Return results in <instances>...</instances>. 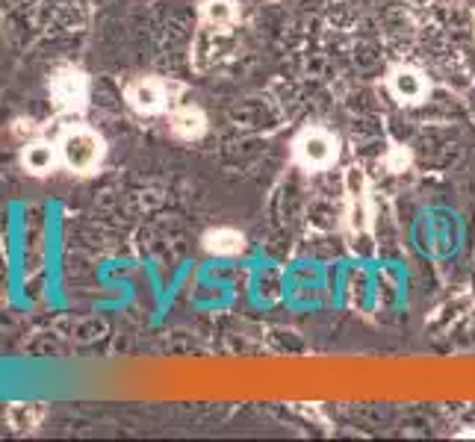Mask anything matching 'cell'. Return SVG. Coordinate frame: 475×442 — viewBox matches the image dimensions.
<instances>
[{
    "mask_svg": "<svg viewBox=\"0 0 475 442\" xmlns=\"http://www.w3.org/2000/svg\"><path fill=\"white\" fill-rule=\"evenodd\" d=\"M293 157L305 171H328L340 159V139L314 124L293 139Z\"/></svg>",
    "mask_w": 475,
    "mask_h": 442,
    "instance_id": "obj_1",
    "label": "cell"
},
{
    "mask_svg": "<svg viewBox=\"0 0 475 442\" xmlns=\"http://www.w3.org/2000/svg\"><path fill=\"white\" fill-rule=\"evenodd\" d=\"M57 150L66 169L77 174H89L101 166L104 159V139L89 128H68L62 133Z\"/></svg>",
    "mask_w": 475,
    "mask_h": 442,
    "instance_id": "obj_2",
    "label": "cell"
},
{
    "mask_svg": "<svg viewBox=\"0 0 475 442\" xmlns=\"http://www.w3.org/2000/svg\"><path fill=\"white\" fill-rule=\"evenodd\" d=\"M346 231L355 239L372 236V195H369V177L364 169L346 171Z\"/></svg>",
    "mask_w": 475,
    "mask_h": 442,
    "instance_id": "obj_3",
    "label": "cell"
},
{
    "mask_svg": "<svg viewBox=\"0 0 475 442\" xmlns=\"http://www.w3.org/2000/svg\"><path fill=\"white\" fill-rule=\"evenodd\" d=\"M181 86L174 83H166V80H157V77H139L128 86V104L139 112V116H157V112L169 109L171 100H174V92H178Z\"/></svg>",
    "mask_w": 475,
    "mask_h": 442,
    "instance_id": "obj_4",
    "label": "cell"
},
{
    "mask_svg": "<svg viewBox=\"0 0 475 442\" xmlns=\"http://www.w3.org/2000/svg\"><path fill=\"white\" fill-rule=\"evenodd\" d=\"M387 88H390V95L402 107H419L431 95L429 77L414 66H396L390 74H387Z\"/></svg>",
    "mask_w": 475,
    "mask_h": 442,
    "instance_id": "obj_5",
    "label": "cell"
},
{
    "mask_svg": "<svg viewBox=\"0 0 475 442\" xmlns=\"http://www.w3.org/2000/svg\"><path fill=\"white\" fill-rule=\"evenodd\" d=\"M51 92H54L57 104H59L62 109L80 112V109L86 107V100H89V80H86V74H80V71L62 68V71L54 74Z\"/></svg>",
    "mask_w": 475,
    "mask_h": 442,
    "instance_id": "obj_6",
    "label": "cell"
},
{
    "mask_svg": "<svg viewBox=\"0 0 475 442\" xmlns=\"http://www.w3.org/2000/svg\"><path fill=\"white\" fill-rule=\"evenodd\" d=\"M201 24L210 33H231L240 24V6L236 0H204Z\"/></svg>",
    "mask_w": 475,
    "mask_h": 442,
    "instance_id": "obj_7",
    "label": "cell"
},
{
    "mask_svg": "<svg viewBox=\"0 0 475 442\" xmlns=\"http://www.w3.org/2000/svg\"><path fill=\"white\" fill-rule=\"evenodd\" d=\"M169 128L174 136L183 139V142H195V139H201L207 133V116L198 107L186 104V107H178L171 112Z\"/></svg>",
    "mask_w": 475,
    "mask_h": 442,
    "instance_id": "obj_8",
    "label": "cell"
},
{
    "mask_svg": "<svg viewBox=\"0 0 475 442\" xmlns=\"http://www.w3.org/2000/svg\"><path fill=\"white\" fill-rule=\"evenodd\" d=\"M204 248L212 257H233L245 248V236L233 227H216V231L204 233Z\"/></svg>",
    "mask_w": 475,
    "mask_h": 442,
    "instance_id": "obj_9",
    "label": "cell"
},
{
    "mask_svg": "<svg viewBox=\"0 0 475 442\" xmlns=\"http://www.w3.org/2000/svg\"><path fill=\"white\" fill-rule=\"evenodd\" d=\"M57 157H59V150L51 142H30L24 148L21 162L30 174H47V171H54Z\"/></svg>",
    "mask_w": 475,
    "mask_h": 442,
    "instance_id": "obj_10",
    "label": "cell"
},
{
    "mask_svg": "<svg viewBox=\"0 0 475 442\" xmlns=\"http://www.w3.org/2000/svg\"><path fill=\"white\" fill-rule=\"evenodd\" d=\"M45 407L42 404H12L9 407V422L15 431H33L42 422Z\"/></svg>",
    "mask_w": 475,
    "mask_h": 442,
    "instance_id": "obj_11",
    "label": "cell"
},
{
    "mask_svg": "<svg viewBox=\"0 0 475 442\" xmlns=\"http://www.w3.org/2000/svg\"><path fill=\"white\" fill-rule=\"evenodd\" d=\"M387 162H390V169H393V171H405V169H408V162H410V157H408V150L396 148V150H393V157L387 159Z\"/></svg>",
    "mask_w": 475,
    "mask_h": 442,
    "instance_id": "obj_12",
    "label": "cell"
},
{
    "mask_svg": "<svg viewBox=\"0 0 475 442\" xmlns=\"http://www.w3.org/2000/svg\"><path fill=\"white\" fill-rule=\"evenodd\" d=\"M475 437V431H464V434H460V439H472Z\"/></svg>",
    "mask_w": 475,
    "mask_h": 442,
    "instance_id": "obj_13",
    "label": "cell"
}]
</instances>
